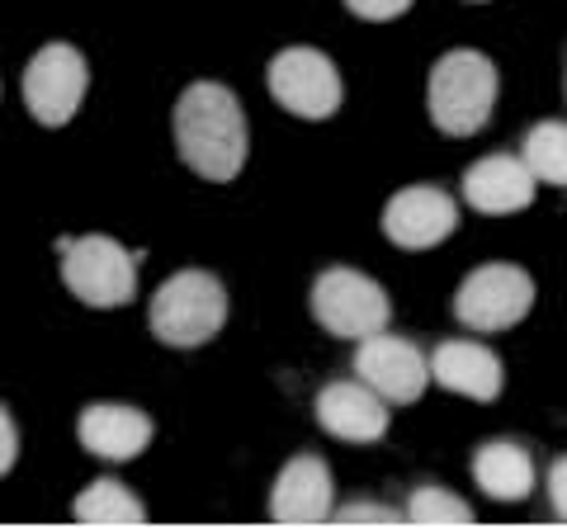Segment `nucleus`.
<instances>
[{
    "instance_id": "6ab92c4d",
    "label": "nucleus",
    "mask_w": 567,
    "mask_h": 529,
    "mask_svg": "<svg viewBox=\"0 0 567 529\" xmlns=\"http://www.w3.org/2000/svg\"><path fill=\"white\" fill-rule=\"evenodd\" d=\"M406 525H421V529H458V525H477L473 520V506L464 497H454L450 487H435L425 483L406 497V510H402Z\"/></svg>"
},
{
    "instance_id": "f03ea898",
    "label": "nucleus",
    "mask_w": 567,
    "mask_h": 529,
    "mask_svg": "<svg viewBox=\"0 0 567 529\" xmlns=\"http://www.w3.org/2000/svg\"><path fill=\"white\" fill-rule=\"evenodd\" d=\"M496 91H502V76H496L492 58L473 48H454L431 66V81H425V114L440 133L450 137H473L487 128V118L496 110Z\"/></svg>"
},
{
    "instance_id": "ddd939ff",
    "label": "nucleus",
    "mask_w": 567,
    "mask_h": 529,
    "mask_svg": "<svg viewBox=\"0 0 567 529\" xmlns=\"http://www.w3.org/2000/svg\"><path fill=\"white\" fill-rule=\"evenodd\" d=\"M539 194V180L529 175V166L520 156H483L464 170V204L477 208V214H492V218H506V214H525Z\"/></svg>"
},
{
    "instance_id": "4468645a",
    "label": "nucleus",
    "mask_w": 567,
    "mask_h": 529,
    "mask_svg": "<svg viewBox=\"0 0 567 529\" xmlns=\"http://www.w3.org/2000/svg\"><path fill=\"white\" fill-rule=\"evenodd\" d=\"M431 383H440L445 393L468 397V402H496L506 374H502L496 350H487L483 341H445V345H435V355H431Z\"/></svg>"
},
{
    "instance_id": "4be33fe9",
    "label": "nucleus",
    "mask_w": 567,
    "mask_h": 529,
    "mask_svg": "<svg viewBox=\"0 0 567 529\" xmlns=\"http://www.w3.org/2000/svg\"><path fill=\"white\" fill-rule=\"evenodd\" d=\"M14 458H20V431H14V421L10 412L0 407V478L14 468Z\"/></svg>"
},
{
    "instance_id": "0eeeda50",
    "label": "nucleus",
    "mask_w": 567,
    "mask_h": 529,
    "mask_svg": "<svg viewBox=\"0 0 567 529\" xmlns=\"http://www.w3.org/2000/svg\"><path fill=\"white\" fill-rule=\"evenodd\" d=\"M265 85L279 110H289L293 118L303 123H327L346 100V85H341V72L327 52L317 48H284L270 58L265 66Z\"/></svg>"
},
{
    "instance_id": "dca6fc26",
    "label": "nucleus",
    "mask_w": 567,
    "mask_h": 529,
    "mask_svg": "<svg viewBox=\"0 0 567 529\" xmlns=\"http://www.w3.org/2000/svg\"><path fill=\"white\" fill-rule=\"evenodd\" d=\"M473 483L483 487L487 501H502V506L529 501V491L539 483L535 458H529V449L516 445V439H487V445L473 454Z\"/></svg>"
},
{
    "instance_id": "a211bd4d",
    "label": "nucleus",
    "mask_w": 567,
    "mask_h": 529,
    "mask_svg": "<svg viewBox=\"0 0 567 529\" xmlns=\"http://www.w3.org/2000/svg\"><path fill=\"white\" fill-rule=\"evenodd\" d=\"M520 162L529 166V175H535L539 185L567 189V123L563 118L535 123L520 143Z\"/></svg>"
},
{
    "instance_id": "423d86ee",
    "label": "nucleus",
    "mask_w": 567,
    "mask_h": 529,
    "mask_svg": "<svg viewBox=\"0 0 567 529\" xmlns=\"http://www.w3.org/2000/svg\"><path fill=\"white\" fill-rule=\"evenodd\" d=\"M529 308H535V279H529V270H520V264H511V260L477 264L473 274H464V284H458V293H454L458 326L477 331V336L520 326L529 317Z\"/></svg>"
},
{
    "instance_id": "20e7f679",
    "label": "nucleus",
    "mask_w": 567,
    "mask_h": 529,
    "mask_svg": "<svg viewBox=\"0 0 567 529\" xmlns=\"http://www.w3.org/2000/svg\"><path fill=\"white\" fill-rule=\"evenodd\" d=\"M308 308L312 322L336 341H364L374 331H388V322H393V303H388L383 284L350 270V264H331V270L312 279Z\"/></svg>"
},
{
    "instance_id": "7ed1b4c3",
    "label": "nucleus",
    "mask_w": 567,
    "mask_h": 529,
    "mask_svg": "<svg viewBox=\"0 0 567 529\" xmlns=\"http://www.w3.org/2000/svg\"><path fill=\"white\" fill-rule=\"evenodd\" d=\"M152 336L171 350H199L223 331L227 322V289L208 270H181L171 274L152 298Z\"/></svg>"
},
{
    "instance_id": "6e6552de",
    "label": "nucleus",
    "mask_w": 567,
    "mask_h": 529,
    "mask_svg": "<svg viewBox=\"0 0 567 529\" xmlns=\"http://www.w3.org/2000/svg\"><path fill=\"white\" fill-rule=\"evenodd\" d=\"M354 378L374 387L388 407H412L431 387V355L406 336L374 331V336L354 341Z\"/></svg>"
},
{
    "instance_id": "f3484780",
    "label": "nucleus",
    "mask_w": 567,
    "mask_h": 529,
    "mask_svg": "<svg viewBox=\"0 0 567 529\" xmlns=\"http://www.w3.org/2000/svg\"><path fill=\"white\" fill-rule=\"evenodd\" d=\"M71 516H76V525H100V529L133 525V529H137V525H147V506H142L123 483H114V478H95V483L76 497Z\"/></svg>"
},
{
    "instance_id": "9d476101",
    "label": "nucleus",
    "mask_w": 567,
    "mask_h": 529,
    "mask_svg": "<svg viewBox=\"0 0 567 529\" xmlns=\"http://www.w3.org/2000/svg\"><path fill=\"white\" fill-rule=\"evenodd\" d=\"M383 237L402 251H431L458 227V204L440 185H406L383 204Z\"/></svg>"
},
{
    "instance_id": "39448f33",
    "label": "nucleus",
    "mask_w": 567,
    "mask_h": 529,
    "mask_svg": "<svg viewBox=\"0 0 567 529\" xmlns=\"http://www.w3.org/2000/svg\"><path fill=\"white\" fill-rule=\"evenodd\" d=\"M58 251H62V284L76 293L85 308L110 312V308L133 303L142 251L137 256L123 251L114 237H100V232H91V237H62Z\"/></svg>"
},
{
    "instance_id": "f257e3e1",
    "label": "nucleus",
    "mask_w": 567,
    "mask_h": 529,
    "mask_svg": "<svg viewBox=\"0 0 567 529\" xmlns=\"http://www.w3.org/2000/svg\"><path fill=\"white\" fill-rule=\"evenodd\" d=\"M175 147H181V162L204 180H237L251 152L241 100L218 81H194L175 104Z\"/></svg>"
},
{
    "instance_id": "1a4fd4ad",
    "label": "nucleus",
    "mask_w": 567,
    "mask_h": 529,
    "mask_svg": "<svg viewBox=\"0 0 567 529\" xmlns=\"http://www.w3.org/2000/svg\"><path fill=\"white\" fill-rule=\"evenodd\" d=\"M85 85H91V72H85V58L71 43H48L24 66V104L43 128H66L76 118Z\"/></svg>"
},
{
    "instance_id": "aec40b11",
    "label": "nucleus",
    "mask_w": 567,
    "mask_h": 529,
    "mask_svg": "<svg viewBox=\"0 0 567 529\" xmlns=\"http://www.w3.org/2000/svg\"><path fill=\"white\" fill-rule=\"evenodd\" d=\"M327 525H406L398 506H379V501H346V506H331V520Z\"/></svg>"
},
{
    "instance_id": "f8f14e48",
    "label": "nucleus",
    "mask_w": 567,
    "mask_h": 529,
    "mask_svg": "<svg viewBox=\"0 0 567 529\" xmlns=\"http://www.w3.org/2000/svg\"><path fill=\"white\" fill-rule=\"evenodd\" d=\"M312 416L327 435L346 439V445H374V439L388 435V421H393V407L364 387L360 378H341V383H327L312 402Z\"/></svg>"
},
{
    "instance_id": "5701e85b",
    "label": "nucleus",
    "mask_w": 567,
    "mask_h": 529,
    "mask_svg": "<svg viewBox=\"0 0 567 529\" xmlns=\"http://www.w3.org/2000/svg\"><path fill=\"white\" fill-rule=\"evenodd\" d=\"M548 501H554V516L567 525V454L548 468Z\"/></svg>"
},
{
    "instance_id": "412c9836",
    "label": "nucleus",
    "mask_w": 567,
    "mask_h": 529,
    "mask_svg": "<svg viewBox=\"0 0 567 529\" xmlns=\"http://www.w3.org/2000/svg\"><path fill=\"white\" fill-rule=\"evenodd\" d=\"M346 10L354 14V20L388 24V20H398V14L412 10V0H346Z\"/></svg>"
},
{
    "instance_id": "2eb2a0df",
    "label": "nucleus",
    "mask_w": 567,
    "mask_h": 529,
    "mask_svg": "<svg viewBox=\"0 0 567 529\" xmlns=\"http://www.w3.org/2000/svg\"><path fill=\"white\" fill-rule=\"evenodd\" d=\"M76 435L81 449H91L104 464H128V458H137L152 445V416L123 407V402H95V407L81 412Z\"/></svg>"
},
{
    "instance_id": "b1692460",
    "label": "nucleus",
    "mask_w": 567,
    "mask_h": 529,
    "mask_svg": "<svg viewBox=\"0 0 567 529\" xmlns=\"http://www.w3.org/2000/svg\"><path fill=\"white\" fill-rule=\"evenodd\" d=\"M473 6H487V0H473Z\"/></svg>"
},
{
    "instance_id": "9b49d317",
    "label": "nucleus",
    "mask_w": 567,
    "mask_h": 529,
    "mask_svg": "<svg viewBox=\"0 0 567 529\" xmlns=\"http://www.w3.org/2000/svg\"><path fill=\"white\" fill-rule=\"evenodd\" d=\"M331 506H336V483H331L327 458L298 454L279 468V478L270 487V520L275 525H293V529L327 525Z\"/></svg>"
}]
</instances>
